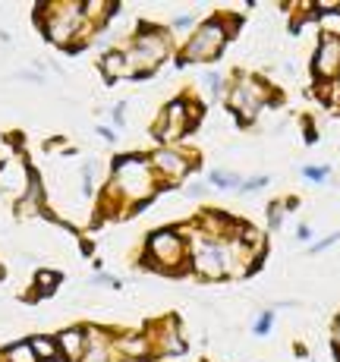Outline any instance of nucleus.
I'll return each mask as SVG.
<instances>
[{
    "label": "nucleus",
    "mask_w": 340,
    "mask_h": 362,
    "mask_svg": "<svg viewBox=\"0 0 340 362\" xmlns=\"http://www.w3.org/2000/svg\"><path fill=\"white\" fill-rule=\"evenodd\" d=\"M224 25L218 23V19H211V23H205L202 29L189 38V45H186V57L180 60V66L183 64H192V60H208L214 57V54L221 51V45H224Z\"/></svg>",
    "instance_id": "20e7f679"
},
{
    "label": "nucleus",
    "mask_w": 340,
    "mask_h": 362,
    "mask_svg": "<svg viewBox=\"0 0 340 362\" xmlns=\"http://www.w3.org/2000/svg\"><path fill=\"white\" fill-rule=\"evenodd\" d=\"M57 284H60L57 271H38V274H35V287H38L41 296H51L54 290H57Z\"/></svg>",
    "instance_id": "dca6fc26"
},
{
    "label": "nucleus",
    "mask_w": 340,
    "mask_h": 362,
    "mask_svg": "<svg viewBox=\"0 0 340 362\" xmlns=\"http://www.w3.org/2000/svg\"><path fill=\"white\" fill-rule=\"evenodd\" d=\"M29 346H32L35 356H38V362H57L60 359L57 340L47 337V334H35V337H29Z\"/></svg>",
    "instance_id": "4468645a"
},
{
    "label": "nucleus",
    "mask_w": 340,
    "mask_h": 362,
    "mask_svg": "<svg viewBox=\"0 0 340 362\" xmlns=\"http://www.w3.org/2000/svg\"><path fill=\"white\" fill-rule=\"evenodd\" d=\"M54 340H57V350L64 362H79L82 353H86V328H66Z\"/></svg>",
    "instance_id": "1a4fd4ad"
},
{
    "label": "nucleus",
    "mask_w": 340,
    "mask_h": 362,
    "mask_svg": "<svg viewBox=\"0 0 340 362\" xmlns=\"http://www.w3.org/2000/svg\"><path fill=\"white\" fill-rule=\"evenodd\" d=\"M334 344H337V350H340V322H337V328H334Z\"/></svg>",
    "instance_id": "393cba45"
},
{
    "label": "nucleus",
    "mask_w": 340,
    "mask_h": 362,
    "mask_svg": "<svg viewBox=\"0 0 340 362\" xmlns=\"http://www.w3.org/2000/svg\"><path fill=\"white\" fill-rule=\"evenodd\" d=\"M265 98H268V92H265V86H262L259 79H242V82H237V88H233L230 104H233V110H237L242 120H252V117L262 110Z\"/></svg>",
    "instance_id": "423d86ee"
},
{
    "label": "nucleus",
    "mask_w": 340,
    "mask_h": 362,
    "mask_svg": "<svg viewBox=\"0 0 340 362\" xmlns=\"http://www.w3.org/2000/svg\"><path fill=\"white\" fill-rule=\"evenodd\" d=\"M192 264H196L199 274H205V277H218L221 271L227 268V249H214V246L199 249L196 259H192Z\"/></svg>",
    "instance_id": "9d476101"
},
{
    "label": "nucleus",
    "mask_w": 340,
    "mask_h": 362,
    "mask_svg": "<svg viewBox=\"0 0 340 362\" xmlns=\"http://www.w3.org/2000/svg\"><path fill=\"white\" fill-rule=\"evenodd\" d=\"M114 189H117V196H123L127 202L151 196V189H155V173H151L148 161L139 155L117 158L114 161Z\"/></svg>",
    "instance_id": "f03ea898"
},
{
    "label": "nucleus",
    "mask_w": 340,
    "mask_h": 362,
    "mask_svg": "<svg viewBox=\"0 0 340 362\" xmlns=\"http://www.w3.org/2000/svg\"><path fill=\"white\" fill-rule=\"evenodd\" d=\"M170 54V45H168V35L161 29H151V25H145V29H139L133 47H127L123 51V57H127V66H129V76L142 73V69H151L158 66L164 57Z\"/></svg>",
    "instance_id": "7ed1b4c3"
},
{
    "label": "nucleus",
    "mask_w": 340,
    "mask_h": 362,
    "mask_svg": "<svg viewBox=\"0 0 340 362\" xmlns=\"http://www.w3.org/2000/svg\"><path fill=\"white\" fill-rule=\"evenodd\" d=\"M79 362H110V350H107V340H104L101 331H86V353H82Z\"/></svg>",
    "instance_id": "f8f14e48"
},
{
    "label": "nucleus",
    "mask_w": 340,
    "mask_h": 362,
    "mask_svg": "<svg viewBox=\"0 0 340 362\" xmlns=\"http://www.w3.org/2000/svg\"><path fill=\"white\" fill-rule=\"evenodd\" d=\"M189 25H192V19H189V16H180L177 23H173V29H189Z\"/></svg>",
    "instance_id": "b1692460"
},
{
    "label": "nucleus",
    "mask_w": 340,
    "mask_h": 362,
    "mask_svg": "<svg viewBox=\"0 0 340 362\" xmlns=\"http://www.w3.org/2000/svg\"><path fill=\"white\" fill-rule=\"evenodd\" d=\"M151 161H155V167H158L161 173H170L173 180H180V177L186 173V161H183V158H180L173 148H158Z\"/></svg>",
    "instance_id": "ddd939ff"
},
{
    "label": "nucleus",
    "mask_w": 340,
    "mask_h": 362,
    "mask_svg": "<svg viewBox=\"0 0 340 362\" xmlns=\"http://www.w3.org/2000/svg\"><path fill=\"white\" fill-rule=\"evenodd\" d=\"M306 180H315V183H322L324 177H328V167H306Z\"/></svg>",
    "instance_id": "412c9836"
},
{
    "label": "nucleus",
    "mask_w": 340,
    "mask_h": 362,
    "mask_svg": "<svg viewBox=\"0 0 340 362\" xmlns=\"http://www.w3.org/2000/svg\"><path fill=\"white\" fill-rule=\"evenodd\" d=\"M101 69L104 76H110V79H117V76H129V66H127V57H123V51H107L101 57Z\"/></svg>",
    "instance_id": "2eb2a0df"
},
{
    "label": "nucleus",
    "mask_w": 340,
    "mask_h": 362,
    "mask_svg": "<svg viewBox=\"0 0 340 362\" xmlns=\"http://www.w3.org/2000/svg\"><path fill=\"white\" fill-rule=\"evenodd\" d=\"M337 69H340V38L324 35L315 54V73L322 79H331V76H337Z\"/></svg>",
    "instance_id": "6e6552de"
},
{
    "label": "nucleus",
    "mask_w": 340,
    "mask_h": 362,
    "mask_svg": "<svg viewBox=\"0 0 340 362\" xmlns=\"http://www.w3.org/2000/svg\"><path fill=\"white\" fill-rule=\"evenodd\" d=\"M0 281H4V268H0Z\"/></svg>",
    "instance_id": "a878e982"
},
{
    "label": "nucleus",
    "mask_w": 340,
    "mask_h": 362,
    "mask_svg": "<svg viewBox=\"0 0 340 362\" xmlns=\"http://www.w3.org/2000/svg\"><path fill=\"white\" fill-rule=\"evenodd\" d=\"M148 255L161 268H177L183 262V240L177 230H155L148 236Z\"/></svg>",
    "instance_id": "39448f33"
},
{
    "label": "nucleus",
    "mask_w": 340,
    "mask_h": 362,
    "mask_svg": "<svg viewBox=\"0 0 340 362\" xmlns=\"http://www.w3.org/2000/svg\"><path fill=\"white\" fill-rule=\"evenodd\" d=\"M186 117H189V107H186L183 101H173V104H168V110H164V127L158 129V136H161L164 142L177 139L180 132L186 129Z\"/></svg>",
    "instance_id": "9b49d317"
},
{
    "label": "nucleus",
    "mask_w": 340,
    "mask_h": 362,
    "mask_svg": "<svg viewBox=\"0 0 340 362\" xmlns=\"http://www.w3.org/2000/svg\"><path fill=\"white\" fill-rule=\"evenodd\" d=\"M322 29L324 35H331V38H340V10H328L322 16Z\"/></svg>",
    "instance_id": "6ab92c4d"
},
{
    "label": "nucleus",
    "mask_w": 340,
    "mask_h": 362,
    "mask_svg": "<svg viewBox=\"0 0 340 362\" xmlns=\"http://www.w3.org/2000/svg\"><path fill=\"white\" fill-rule=\"evenodd\" d=\"M117 346H120L127 356H145V353H148L145 340H139V337H120V340H117Z\"/></svg>",
    "instance_id": "a211bd4d"
},
{
    "label": "nucleus",
    "mask_w": 340,
    "mask_h": 362,
    "mask_svg": "<svg viewBox=\"0 0 340 362\" xmlns=\"http://www.w3.org/2000/svg\"><path fill=\"white\" fill-rule=\"evenodd\" d=\"M271 322H274V315H271V312H265V315L259 318V325H255V334H265V331H271Z\"/></svg>",
    "instance_id": "4be33fe9"
},
{
    "label": "nucleus",
    "mask_w": 340,
    "mask_h": 362,
    "mask_svg": "<svg viewBox=\"0 0 340 362\" xmlns=\"http://www.w3.org/2000/svg\"><path fill=\"white\" fill-rule=\"evenodd\" d=\"M38 16L41 25H45L47 41L57 47H69L88 29L86 16H82V4H45L38 6Z\"/></svg>",
    "instance_id": "f257e3e1"
},
{
    "label": "nucleus",
    "mask_w": 340,
    "mask_h": 362,
    "mask_svg": "<svg viewBox=\"0 0 340 362\" xmlns=\"http://www.w3.org/2000/svg\"><path fill=\"white\" fill-rule=\"evenodd\" d=\"M208 180H211V186H224V189H237V186H242L240 177H230V173H224V170H214Z\"/></svg>",
    "instance_id": "aec40b11"
},
{
    "label": "nucleus",
    "mask_w": 340,
    "mask_h": 362,
    "mask_svg": "<svg viewBox=\"0 0 340 362\" xmlns=\"http://www.w3.org/2000/svg\"><path fill=\"white\" fill-rule=\"evenodd\" d=\"M29 180H32V170L23 161H10V164L0 167V192H6V196H16V202L25 196V189H29Z\"/></svg>",
    "instance_id": "0eeeda50"
},
{
    "label": "nucleus",
    "mask_w": 340,
    "mask_h": 362,
    "mask_svg": "<svg viewBox=\"0 0 340 362\" xmlns=\"http://www.w3.org/2000/svg\"><path fill=\"white\" fill-rule=\"evenodd\" d=\"M4 359L6 362H38V356H35L32 346H29V340H23V344H13L10 350L4 353Z\"/></svg>",
    "instance_id": "f3484780"
},
{
    "label": "nucleus",
    "mask_w": 340,
    "mask_h": 362,
    "mask_svg": "<svg viewBox=\"0 0 340 362\" xmlns=\"http://www.w3.org/2000/svg\"><path fill=\"white\" fill-rule=\"evenodd\" d=\"M123 114H127V104H117V107H114V120H117V127H123Z\"/></svg>",
    "instance_id": "5701e85b"
}]
</instances>
